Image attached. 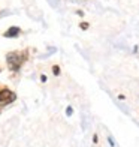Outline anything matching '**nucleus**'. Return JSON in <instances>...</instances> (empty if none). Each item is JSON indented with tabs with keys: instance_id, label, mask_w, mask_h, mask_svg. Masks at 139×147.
<instances>
[{
	"instance_id": "nucleus-1",
	"label": "nucleus",
	"mask_w": 139,
	"mask_h": 147,
	"mask_svg": "<svg viewBox=\"0 0 139 147\" xmlns=\"http://www.w3.org/2000/svg\"><path fill=\"white\" fill-rule=\"evenodd\" d=\"M25 59H27V51H12V53H8V56H6V62H8V68L11 71H18L19 68L23 66V63L25 62Z\"/></svg>"
},
{
	"instance_id": "nucleus-2",
	"label": "nucleus",
	"mask_w": 139,
	"mask_h": 147,
	"mask_svg": "<svg viewBox=\"0 0 139 147\" xmlns=\"http://www.w3.org/2000/svg\"><path fill=\"white\" fill-rule=\"evenodd\" d=\"M15 99H17V95L14 92H11L8 89L0 90V105H8L11 102H14Z\"/></svg>"
},
{
	"instance_id": "nucleus-3",
	"label": "nucleus",
	"mask_w": 139,
	"mask_h": 147,
	"mask_svg": "<svg viewBox=\"0 0 139 147\" xmlns=\"http://www.w3.org/2000/svg\"><path fill=\"white\" fill-rule=\"evenodd\" d=\"M17 35H19V29L18 27H11L9 30H6L5 32V38H15Z\"/></svg>"
},
{
	"instance_id": "nucleus-4",
	"label": "nucleus",
	"mask_w": 139,
	"mask_h": 147,
	"mask_svg": "<svg viewBox=\"0 0 139 147\" xmlns=\"http://www.w3.org/2000/svg\"><path fill=\"white\" fill-rule=\"evenodd\" d=\"M52 71H54L55 75H58V72H60V68H58V66H54V68H52Z\"/></svg>"
},
{
	"instance_id": "nucleus-5",
	"label": "nucleus",
	"mask_w": 139,
	"mask_h": 147,
	"mask_svg": "<svg viewBox=\"0 0 139 147\" xmlns=\"http://www.w3.org/2000/svg\"><path fill=\"white\" fill-rule=\"evenodd\" d=\"M87 27H88V24H87V23H82V24H81V29H84V30H85Z\"/></svg>"
}]
</instances>
